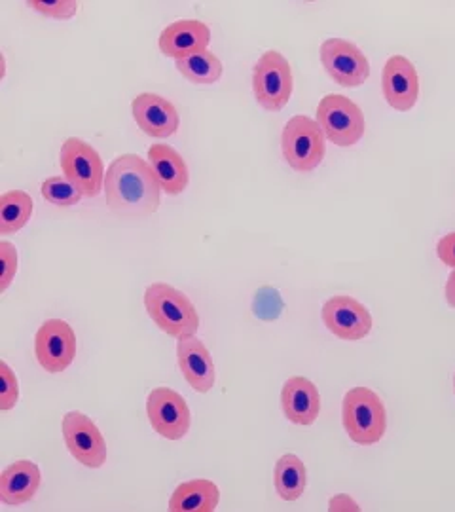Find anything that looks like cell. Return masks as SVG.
<instances>
[{
	"mask_svg": "<svg viewBox=\"0 0 455 512\" xmlns=\"http://www.w3.org/2000/svg\"><path fill=\"white\" fill-rule=\"evenodd\" d=\"M281 408L291 423L308 427L321 414V395L308 378L292 376L281 389Z\"/></svg>",
	"mask_w": 455,
	"mask_h": 512,
	"instance_id": "obj_17",
	"label": "cell"
},
{
	"mask_svg": "<svg viewBox=\"0 0 455 512\" xmlns=\"http://www.w3.org/2000/svg\"><path fill=\"white\" fill-rule=\"evenodd\" d=\"M328 511L346 512V511H361V507L353 501V497L347 494H338L330 497V505Z\"/></svg>",
	"mask_w": 455,
	"mask_h": 512,
	"instance_id": "obj_29",
	"label": "cell"
},
{
	"mask_svg": "<svg viewBox=\"0 0 455 512\" xmlns=\"http://www.w3.org/2000/svg\"><path fill=\"white\" fill-rule=\"evenodd\" d=\"M31 10H35L44 18L57 19V21H67L73 19L80 8L78 2L74 0H54V2H40V0H31L27 2Z\"/></svg>",
	"mask_w": 455,
	"mask_h": 512,
	"instance_id": "obj_25",
	"label": "cell"
},
{
	"mask_svg": "<svg viewBox=\"0 0 455 512\" xmlns=\"http://www.w3.org/2000/svg\"><path fill=\"white\" fill-rule=\"evenodd\" d=\"M40 194L46 202L52 203L55 207H73L84 200V194L63 175L44 179L40 186Z\"/></svg>",
	"mask_w": 455,
	"mask_h": 512,
	"instance_id": "obj_24",
	"label": "cell"
},
{
	"mask_svg": "<svg viewBox=\"0 0 455 512\" xmlns=\"http://www.w3.org/2000/svg\"><path fill=\"white\" fill-rule=\"evenodd\" d=\"M220 490L213 480L194 478L175 488L169 499L171 512H213L219 507Z\"/></svg>",
	"mask_w": 455,
	"mask_h": 512,
	"instance_id": "obj_20",
	"label": "cell"
},
{
	"mask_svg": "<svg viewBox=\"0 0 455 512\" xmlns=\"http://www.w3.org/2000/svg\"><path fill=\"white\" fill-rule=\"evenodd\" d=\"M38 365L48 374H61L73 365L76 357V334L63 319H48L35 334Z\"/></svg>",
	"mask_w": 455,
	"mask_h": 512,
	"instance_id": "obj_11",
	"label": "cell"
},
{
	"mask_svg": "<svg viewBox=\"0 0 455 512\" xmlns=\"http://www.w3.org/2000/svg\"><path fill=\"white\" fill-rule=\"evenodd\" d=\"M177 71L182 74V78H186L192 84L198 86H211L217 84L220 76L224 73V65L219 59V55L209 52V50H201L196 54L188 55L184 59L175 61Z\"/></svg>",
	"mask_w": 455,
	"mask_h": 512,
	"instance_id": "obj_23",
	"label": "cell"
},
{
	"mask_svg": "<svg viewBox=\"0 0 455 512\" xmlns=\"http://www.w3.org/2000/svg\"><path fill=\"white\" fill-rule=\"evenodd\" d=\"M145 308L156 327L175 340L196 336L200 329V315L194 302L169 283L146 287Z\"/></svg>",
	"mask_w": 455,
	"mask_h": 512,
	"instance_id": "obj_2",
	"label": "cell"
},
{
	"mask_svg": "<svg viewBox=\"0 0 455 512\" xmlns=\"http://www.w3.org/2000/svg\"><path fill=\"white\" fill-rule=\"evenodd\" d=\"M454 391H455V374H454Z\"/></svg>",
	"mask_w": 455,
	"mask_h": 512,
	"instance_id": "obj_31",
	"label": "cell"
},
{
	"mask_svg": "<svg viewBox=\"0 0 455 512\" xmlns=\"http://www.w3.org/2000/svg\"><path fill=\"white\" fill-rule=\"evenodd\" d=\"M148 164L152 165L162 192L167 196H181L190 184V171L181 154L169 145L156 143L148 148Z\"/></svg>",
	"mask_w": 455,
	"mask_h": 512,
	"instance_id": "obj_19",
	"label": "cell"
},
{
	"mask_svg": "<svg viewBox=\"0 0 455 512\" xmlns=\"http://www.w3.org/2000/svg\"><path fill=\"white\" fill-rule=\"evenodd\" d=\"M0 410L8 412L12 408H16L19 401V382L16 372L8 366L6 361H0Z\"/></svg>",
	"mask_w": 455,
	"mask_h": 512,
	"instance_id": "obj_26",
	"label": "cell"
},
{
	"mask_svg": "<svg viewBox=\"0 0 455 512\" xmlns=\"http://www.w3.org/2000/svg\"><path fill=\"white\" fill-rule=\"evenodd\" d=\"M323 323L336 338L346 342L363 340L372 330V315L359 300L346 294L328 298L321 310Z\"/></svg>",
	"mask_w": 455,
	"mask_h": 512,
	"instance_id": "obj_12",
	"label": "cell"
},
{
	"mask_svg": "<svg viewBox=\"0 0 455 512\" xmlns=\"http://www.w3.org/2000/svg\"><path fill=\"white\" fill-rule=\"evenodd\" d=\"M33 198L23 190L4 192L0 198V236H12L23 230L33 217Z\"/></svg>",
	"mask_w": 455,
	"mask_h": 512,
	"instance_id": "obj_22",
	"label": "cell"
},
{
	"mask_svg": "<svg viewBox=\"0 0 455 512\" xmlns=\"http://www.w3.org/2000/svg\"><path fill=\"white\" fill-rule=\"evenodd\" d=\"M342 421L347 437L355 444H378L387 431L385 404L372 389L353 387L347 391L342 403Z\"/></svg>",
	"mask_w": 455,
	"mask_h": 512,
	"instance_id": "obj_3",
	"label": "cell"
},
{
	"mask_svg": "<svg viewBox=\"0 0 455 512\" xmlns=\"http://www.w3.org/2000/svg\"><path fill=\"white\" fill-rule=\"evenodd\" d=\"M0 264H2L0 293H6L10 289L14 277L18 274L19 266L18 249L10 241H0Z\"/></svg>",
	"mask_w": 455,
	"mask_h": 512,
	"instance_id": "obj_27",
	"label": "cell"
},
{
	"mask_svg": "<svg viewBox=\"0 0 455 512\" xmlns=\"http://www.w3.org/2000/svg\"><path fill=\"white\" fill-rule=\"evenodd\" d=\"M40 482L42 473L37 463L31 459H19L0 475V501L10 507L29 503L37 495Z\"/></svg>",
	"mask_w": 455,
	"mask_h": 512,
	"instance_id": "obj_18",
	"label": "cell"
},
{
	"mask_svg": "<svg viewBox=\"0 0 455 512\" xmlns=\"http://www.w3.org/2000/svg\"><path fill=\"white\" fill-rule=\"evenodd\" d=\"M61 433L69 454L88 469H101L107 463V440L90 416L73 410L61 421Z\"/></svg>",
	"mask_w": 455,
	"mask_h": 512,
	"instance_id": "obj_8",
	"label": "cell"
},
{
	"mask_svg": "<svg viewBox=\"0 0 455 512\" xmlns=\"http://www.w3.org/2000/svg\"><path fill=\"white\" fill-rule=\"evenodd\" d=\"M281 152L285 162L298 173L317 169L327 154L325 131L306 114H296L281 133Z\"/></svg>",
	"mask_w": 455,
	"mask_h": 512,
	"instance_id": "obj_4",
	"label": "cell"
},
{
	"mask_svg": "<svg viewBox=\"0 0 455 512\" xmlns=\"http://www.w3.org/2000/svg\"><path fill=\"white\" fill-rule=\"evenodd\" d=\"M444 294H446V302H448V306L455 310V270L450 274V277H448V281H446Z\"/></svg>",
	"mask_w": 455,
	"mask_h": 512,
	"instance_id": "obj_30",
	"label": "cell"
},
{
	"mask_svg": "<svg viewBox=\"0 0 455 512\" xmlns=\"http://www.w3.org/2000/svg\"><path fill=\"white\" fill-rule=\"evenodd\" d=\"M146 416L152 429L167 440H181L188 435L192 414L181 393L169 387H156L146 397Z\"/></svg>",
	"mask_w": 455,
	"mask_h": 512,
	"instance_id": "obj_10",
	"label": "cell"
},
{
	"mask_svg": "<svg viewBox=\"0 0 455 512\" xmlns=\"http://www.w3.org/2000/svg\"><path fill=\"white\" fill-rule=\"evenodd\" d=\"M103 190L110 211L120 217H150L162 202V186L152 165L137 154H122L110 162Z\"/></svg>",
	"mask_w": 455,
	"mask_h": 512,
	"instance_id": "obj_1",
	"label": "cell"
},
{
	"mask_svg": "<svg viewBox=\"0 0 455 512\" xmlns=\"http://www.w3.org/2000/svg\"><path fill=\"white\" fill-rule=\"evenodd\" d=\"M177 363L188 385L201 395L209 393L217 382L213 357L198 336L177 340Z\"/></svg>",
	"mask_w": 455,
	"mask_h": 512,
	"instance_id": "obj_15",
	"label": "cell"
},
{
	"mask_svg": "<svg viewBox=\"0 0 455 512\" xmlns=\"http://www.w3.org/2000/svg\"><path fill=\"white\" fill-rule=\"evenodd\" d=\"M437 256L442 264L455 270V232L446 234L444 238L437 243Z\"/></svg>",
	"mask_w": 455,
	"mask_h": 512,
	"instance_id": "obj_28",
	"label": "cell"
},
{
	"mask_svg": "<svg viewBox=\"0 0 455 512\" xmlns=\"http://www.w3.org/2000/svg\"><path fill=\"white\" fill-rule=\"evenodd\" d=\"M382 92L387 105L399 112L414 109L419 99V74L416 65L404 57L387 59L382 73Z\"/></svg>",
	"mask_w": 455,
	"mask_h": 512,
	"instance_id": "obj_14",
	"label": "cell"
},
{
	"mask_svg": "<svg viewBox=\"0 0 455 512\" xmlns=\"http://www.w3.org/2000/svg\"><path fill=\"white\" fill-rule=\"evenodd\" d=\"M209 44H211V29L200 19L175 21L167 25L158 38L160 52L175 61L201 50H207Z\"/></svg>",
	"mask_w": 455,
	"mask_h": 512,
	"instance_id": "obj_16",
	"label": "cell"
},
{
	"mask_svg": "<svg viewBox=\"0 0 455 512\" xmlns=\"http://www.w3.org/2000/svg\"><path fill=\"white\" fill-rule=\"evenodd\" d=\"M273 484H275V492L283 501L300 499L306 492V484H308V469L304 461L294 454L281 456L275 463Z\"/></svg>",
	"mask_w": 455,
	"mask_h": 512,
	"instance_id": "obj_21",
	"label": "cell"
},
{
	"mask_svg": "<svg viewBox=\"0 0 455 512\" xmlns=\"http://www.w3.org/2000/svg\"><path fill=\"white\" fill-rule=\"evenodd\" d=\"M59 165L63 177L84 194V198H97L105 186L107 169L99 152L80 137H69L61 145Z\"/></svg>",
	"mask_w": 455,
	"mask_h": 512,
	"instance_id": "obj_7",
	"label": "cell"
},
{
	"mask_svg": "<svg viewBox=\"0 0 455 512\" xmlns=\"http://www.w3.org/2000/svg\"><path fill=\"white\" fill-rule=\"evenodd\" d=\"M131 114L139 129L154 139L173 137L181 126L177 107L158 93H139L131 101Z\"/></svg>",
	"mask_w": 455,
	"mask_h": 512,
	"instance_id": "obj_13",
	"label": "cell"
},
{
	"mask_svg": "<svg viewBox=\"0 0 455 512\" xmlns=\"http://www.w3.org/2000/svg\"><path fill=\"white\" fill-rule=\"evenodd\" d=\"M294 78L289 59L277 50L260 55L253 69L255 101L268 112H279L289 105Z\"/></svg>",
	"mask_w": 455,
	"mask_h": 512,
	"instance_id": "obj_6",
	"label": "cell"
},
{
	"mask_svg": "<svg viewBox=\"0 0 455 512\" xmlns=\"http://www.w3.org/2000/svg\"><path fill=\"white\" fill-rule=\"evenodd\" d=\"M315 120L327 141L340 148L357 145L363 139L366 122L361 107L342 93H330L319 101Z\"/></svg>",
	"mask_w": 455,
	"mask_h": 512,
	"instance_id": "obj_5",
	"label": "cell"
},
{
	"mask_svg": "<svg viewBox=\"0 0 455 512\" xmlns=\"http://www.w3.org/2000/svg\"><path fill=\"white\" fill-rule=\"evenodd\" d=\"M321 63L330 80L342 88H359L370 78L368 57L346 38H328L321 44Z\"/></svg>",
	"mask_w": 455,
	"mask_h": 512,
	"instance_id": "obj_9",
	"label": "cell"
}]
</instances>
